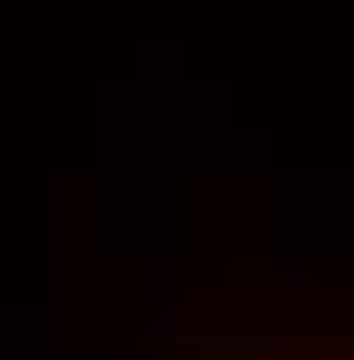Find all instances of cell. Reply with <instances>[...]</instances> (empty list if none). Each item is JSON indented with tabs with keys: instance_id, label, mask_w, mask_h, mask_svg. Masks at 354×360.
<instances>
[{
	"instance_id": "1",
	"label": "cell",
	"mask_w": 354,
	"mask_h": 360,
	"mask_svg": "<svg viewBox=\"0 0 354 360\" xmlns=\"http://www.w3.org/2000/svg\"><path fill=\"white\" fill-rule=\"evenodd\" d=\"M128 360H354V327H205V333H155Z\"/></svg>"
}]
</instances>
